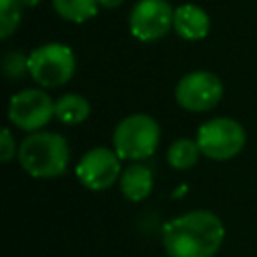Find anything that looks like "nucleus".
Masks as SVG:
<instances>
[{"instance_id":"nucleus-6","label":"nucleus","mask_w":257,"mask_h":257,"mask_svg":"<svg viewBox=\"0 0 257 257\" xmlns=\"http://www.w3.org/2000/svg\"><path fill=\"white\" fill-rule=\"evenodd\" d=\"M223 96V82L217 74L207 70H193L185 74L175 88L177 102L191 112H205L213 108Z\"/></svg>"},{"instance_id":"nucleus-5","label":"nucleus","mask_w":257,"mask_h":257,"mask_svg":"<svg viewBox=\"0 0 257 257\" xmlns=\"http://www.w3.org/2000/svg\"><path fill=\"white\" fill-rule=\"evenodd\" d=\"M195 141L201 149V155L213 161H227L241 153L245 145V128L233 118L219 116L203 122Z\"/></svg>"},{"instance_id":"nucleus-8","label":"nucleus","mask_w":257,"mask_h":257,"mask_svg":"<svg viewBox=\"0 0 257 257\" xmlns=\"http://www.w3.org/2000/svg\"><path fill=\"white\" fill-rule=\"evenodd\" d=\"M54 116V100L42 88L16 92L8 104V118L22 131H38Z\"/></svg>"},{"instance_id":"nucleus-18","label":"nucleus","mask_w":257,"mask_h":257,"mask_svg":"<svg viewBox=\"0 0 257 257\" xmlns=\"http://www.w3.org/2000/svg\"><path fill=\"white\" fill-rule=\"evenodd\" d=\"M124 0H98V4L102 6V8H116V6H120Z\"/></svg>"},{"instance_id":"nucleus-15","label":"nucleus","mask_w":257,"mask_h":257,"mask_svg":"<svg viewBox=\"0 0 257 257\" xmlns=\"http://www.w3.org/2000/svg\"><path fill=\"white\" fill-rule=\"evenodd\" d=\"M22 2L20 0H0V36L8 38L20 24Z\"/></svg>"},{"instance_id":"nucleus-10","label":"nucleus","mask_w":257,"mask_h":257,"mask_svg":"<svg viewBox=\"0 0 257 257\" xmlns=\"http://www.w3.org/2000/svg\"><path fill=\"white\" fill-rule=\"evenodd\" d=\"M173 28L185 40H203L211 30V18L197 4H181L175 8Z\"/></svg>"},{"instance_id":"nucleus-19","label":"nucleus","mask_w":257,"mask_h":257,"mask_svg":"<svg viewBox=\"0 0 257 257\" xmlns=\"http://www.w3.org/2000/svg\"><path fill=\"white\" fill-rule=\"evenodd\" d=\"M20 2H22V6H24V8H34L40 0H20Z\"/></svg>"},{"instance_id":"nucleus-17","label":"nucleus","mask_w":257,"mask_h":257,"mask_svg":"<svg viewBox=\"0 0 257 257\" xmlns=\"http://www.w3.org/2000/svg\"><path fill=\"white\" fill-rule=\"evenodd\" d=\"M16 155V143H14V137L10 133V128H4L2 131V137H0V161L2 163H8L12 161Z\"/></svg>"},{"instance_id":"nucleus-9","label":"nucleus","mask_w":257,"mask_h":257,"mask_svg":"<svg viewBox=\"0 0 257 257\" xmlns=\"http://www.w3.org/2000/svg\"><path fill=\"white\" fill-rule=\"evenodd\" d=\"M78 181L90 191H104L120 177V157L116 151L96 147L84 153L74 169Z\"/></svg>"},{"instance_id":"nucleus-7","label":"nucleus","mask_w":257,"mask_h":257,"mask_svg":"<svg viewBox=\"0 0 257 257\" xmlns=\"http://www.w3.org/2000/svg\"><path fill=\"white\" fill-rule=\"evenodd\" d=\"M175 8L167 0H139L128 14V30L141 42H155L173 28Z\"/></svg>"},{"instance_id":"nucleus-1","label":"nucleus","mask_w":257,"mask_h":257,"mask_svg":"<svg viewBox=\"0 0 257 257\" xmlns=\"http://www.w3.org/2000/svg\"><path fill=\"white\" fill-rule=\"evenodd\" d=\"M223 239V221L205 209L183 213L163 227V247L169 257H215Z\"/></svg>"},{"instance_id":"nucleus-3","label":"nucleus","mask_w":257,"mask_h":257,"mask_svg":"<svg viewBox=\"0 0 257 257\" xmlns=\"http://www.w3.org/2000/svg\"><path fill=\"white\" fill-rule=\"evenodd\" d=\"M159 122L153 116L141 112L124 116L112 133L114 151L124 161H143L151 157L159 147Z\"/></svg>"},{"instance_id":"nucleus-16","label":"nucleus","mask_w":257,"mask_h":257,"mask_svg":"<svg viewBox=\"0 0 257 257\" xmlns=\"http://www.w3.org/2000/svg\"><path fill=\"white\" fill-rule=\"evenodd\" d=\"M2 68L8 78H20L24 72H28V54H24L20 50L8 52L2 60Z\"/></svg>"},{"instance_id":"nucleus-2","label":"nucleus","mask_w":257,"mask_h":257,"mask_svg":"<svg viewBox=\"0 0 257 257\" xmlns=\"http://www.w3.org/2000/svg\"><path fill=\"white\" fill-rule=\"evenodd\" d=\"M68 145L56 133H32L18 147L20 167L34 179H52L68 167Z\"/></svg>"},{"instance_id":"nucleus-14","label":"nucleus","mask_w":257,"mask_h":257,"mask_svg":"<svg viewBox=\"0 0 257 257\" xmlns=\"http://www.w3.org/2000/svg\"><path fill=\"white\" fill-rule=\"evenodd\" d=\"M199 155H201V149L197 145V141H191V139H177L169 151H167V163L173 167V169H179V171H185V169H191L197 161H199Z\"/></svg>"},{"instance_id":"nucleus-13","label":"nucleus","mask_w":257,"mask_h":257,"mask_svg":"<svg viewBox=\"0 0 257 257\" xmlns=\"http://www.w3.org/2000/svg\"><path fill=\"white\" fill-rule=\"evenodd\" d=\"M52 6L64 20L82 24L96 16L98 0H52Z\"/></svg>"},{"instance_id":"nucleus-4","label":"nucleus","mask_w":257,"mask_h":257,"mask_svg":"<svg viewBox=\"0 0 257 257\" xmlns=\"http://www.w3.org/2000/svg\"><path fill=\"white\" fill-rule=\"evenodd\" d=\"M74 70V52L66 44H42L28 54V74L42 88H56L66 84Z\"/></svg>"},{"instance_id":"nucleus-12","label":"nucleus","mask_w":257,"mask_h":257,"mask_svg":"<svg viewBox=\"0 0 257 257\" xmlns=\"http://www.w3.org/2000/svg\"><path fill=\"white\" fill-rule=\"evenodd\" d=\"M90 114V104L80 94H64L54 102V116L64 124H80Z\"/></svg>"},{"instance_id":"nucleus-11","label":"nucleus","mask_w":257,"mask_h":257,"mask_svg":"<svg viewBox=\"0 0 257 257\" xmlns=\"http://www.w3.org/2000/svg\"><path fill=\"white\" fill-rule=\"evenodd\" d=\"M120 191L128 201H145L153 191V173L149 167L133 163L120 173Z\"/></svg>"}]
</instances>
